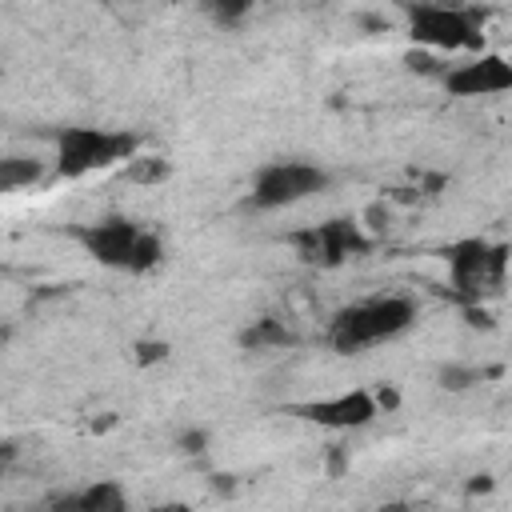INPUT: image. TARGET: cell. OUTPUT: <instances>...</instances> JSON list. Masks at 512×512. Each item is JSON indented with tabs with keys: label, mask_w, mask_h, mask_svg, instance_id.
<instances>
[{
	"label": "cell",
	"mask_w": 512,
	"mask_h": 512,
	"mask_svg": "<svg viewBox=\"0 0 512 512\" xmlns=\"http://www.w3.org/2000/svg\"><path fill=\"white\" fill-rule=\"evenodd\" d=\"M416 324V300L408 296H372L360 304H348L328 324V344L344 356L364 352L368 344L396 340Z\"/></svg>",
	"instance_id": "obj_1"
},
{
	"label": "cell",
	"mask_w": 512,
	"mask_h": 512,
	"mask_svg": "<svg viewBox=\"0 0 512 512\" xmlns=\"http://www.w3.org/2000/svg\"><path fill=\"white\" fill-rule=\"evenodd\" d=\"M400 8L408 12V36L420 48L432 52H480L484 48V12L476 8H440V4H424V0H400Z\"/></svg>",
	"instance_id": "obj_2"
},
{
	"label": "cell",
	"mask_w": 512,
	"mask_h": 512,
	"mask_svg": "<svg viewBox=\"0 0 512 512\" xmlns=\"http://www.w3.org/2000/svg\"><path fill=\"white\" fill-rule=\"evenodd\" d=\"M448 276H452V296L460 304H480L484 296L504 288V268H508V244H488L480 236L456 240L444 248Z\"/></svg>",
	"instance_id": "obj_3"
},
{
	"label": "cell",
	"mask_w": 512,
	"mask_h": 512,
	"mask_svg": "<svg viewBox=\"0 0 512 512\" xmlns=\"http://www.w3.org/2000/svg\"><path fill=\"white\" fill-rule=\"evenodd\" d=\"M140 148V136L132 132H108V128H60L56 132V176L76 180L96 168H112L128 160Z\"/></svg>",
	"instance_id": "obj_4"
},
{
	"label": "cell",
	"mask_w": 512,
	"mask_h": 512,
	"mask_svg": "<svg viewBox=\"0 0 512 512\" xmlns=\"http://www.w3.org/2000/svg\"><path fill=\"white\" fill-rule=\"evenodd\" d=\"M332 184V176L320 168V164H308V160H276V164H264L252 180V192H248V204L260 208V212H276V208H292L316 192H324Z\"/></svg>",
	"instance_id": "obj_5"
},
{
	"label": "cell",
	"mask_w": 512,
	"mask_h": 512,
	"mask_svg": "<svg viewBox=\"0 0 512 512\" xmlns=\"http://www.w3.org/2000/svg\"><path fill=\"white\" fill-rule=\"evenodd\" d=\"M288 244L296 248V256L312 268H340L344 260L352 256H364L372 248V236H364L360 220L352 216H336V220H324V224H312V228H300L288 236Z\"/></svg>",
	"instance_id": "obj_6"
},
{
	"label": "cell",
	"mask_w": 512,
	"mask_h": 512,
	"mask_svg": "<svg viewBox=\"0 0 512 512\" xmlns=\"http://www.w3.org/2000/svg\"><path fill=\"white\" fill-rule=\"evenodd\" d=\"M68 236H72V240H76V244H80L96 264L128 272L132 244H136V236H140V224H136V220H128V216H120V212H112V216L92 220V224H72V228H68Z\"/></svg>",
	"instance_id": "obj_7"
},
{
	"label": "cell",
	"mask_w": 512,
	"mask_h": 512,
	"mask_svg": "<svg viewBox=\"0 0 512 512\" xmlns=\"http://www.w3.org/2000/svg\"><path fill=\"white\" fill-rule=\"evenodd\" d=\"M292 416L308 420V424H320V428H364L372 424L380 412H376V400L368 388H352V392H340V396H328V400H308V404H292L288 408Z\"/></svg>",
	"instance_id": "obj_8"
},
{
	"label": "cell",
	"mask_w": 512,
	"mask_h": 512,
	"mask_svg": "<svg viewBox=\"0 0 512 512\" xmlns=\"http://www.w3.org/2000/svg\"><path fill=\"white\" fill-rule=\"evenodd\" d=\"M440 84L452 96H496V92L512 88V64L500 52H488V56H476L460 68H444Z\"/></svg>",
	"instance_id": "obj_9"
},
{
	"label": "cell",
	"mask_w": 512,
	"mask_h": 512,
	"mask_svg": "<svg viewBox=\"0 0 512 512\" xmlns=\"http://www.w3.org/2000/svg\"><path fill=\"white\" fill-rule=\"evenodd\" d=\"M48 508H76V512H124L128 508V496L116 480H96L80 492H56L44 500Z\"/></svg>",
	"instance_id": "obj_10"
},
{
	"label": "cell",
	"mask_w": 512,
	"mask_h": 512,
	"mask_svg": "<svg viewBox=\"0 0 512 512\" xmlns=\"http://www.w3.org/2000/svg\"><path fill=\"white\" fill-rule=\"evenodd\" d=\"M236 340H240L244 352H272V348H292V344H296V332H292L280 316H260V320H252Z\"/></svg>",
	"instance_id": "obj_11"
},
{
	"label": "cell",
	"mask_w": 512,
	"mask_h": 512,
	"mask_svg": "<svg viewBox=\"0 0 512 512\" xmlns=\"http://www.w3.org/2000/svg\"><path fill=\"white\" fill-rule=\"evenodd\" d=\"M48 176L44 160L36 156H0V192H16V188H32Z\"/></svg>",
	"instance_id": "obj_12"
},
{
	"label": "cell",
	"mask_w": 512,
	"mask_h": 512,
	"mask_svg": "<svg viewBox=\"0 0 512 512\" xmlns=\"http://www.w3.org/2000/svg\"><path fill=\"white\" fill-rule=\"evenodd\" d=\"M172 176V160L168 156H156V152H148V156H128L124 160V180L128 184H144V188H152V184H164Z\"/></svg>",
	"instance_id": "obj_13"
},
{
	"label": "cell",
	"mask_w": 512,
	"mask_h": 512,
	"mask_svg": "<svg viewBox=\"0 0 512 512\" xmlns=\"http://www.w3.org/2000/svg\"><path fill=\"white\" fill-rule=\"evenodd\" d=\"M488 376H500V368H476V364H444L436 372V384L444 392H468L472 384L488 380Z\"/></svg>",
	"instance_id": "obj_14"
},
{
	"label": "cell",
	"mask_w": 512,
	"mask_h": 512,
	"mask_svg": "<svg viewBox=\"0 0 512 512\" xmlns=\"http://www.w3.org/2000/svg\"><path fill=\"white\" fill-rule=\"evenodd\" d=\"M160 260H164V240H160L156 232L140 228V236H136V244H132V260H128V272H132V276H144V272L160 268Z\"/></svg>",
	"instance_id": "obj_15"
},
{
	"label": "cell",
	"mask_w": 512,
	"mask_h": 512,
	"mask_svg": "<svg viewBox=\"0 0 512 512\" xmlns=\"http://www.w3.org/2000/svg\"><path fill=\"white\" fill-rule=\"evenodd\" d=\"M252 4H256V0H208V12L216 16V24L236 28V24L252 12Z\"/></svg>",
	"instance_id": "obj_16"
},
{
	"label": "cell",
	"mask_w": 512,
	"mask_h": 512,
	"mask_svg": "<svg viewBox=\"0 0 512 512\" xmlns=\"http://www.w3.org/2000/svg\"><path fill=\"white\" fill-rule=\"evenodd\" d=\"M132 356H136V364H140V368H152V364L168 360V340L144 336V340H136V344H132Z\"/></svg>",
	"instance_id": "obj_17"
},
{
	"label": "cell",
	"mask_w": 512,
	"mask_h": 512,
	"mask_svg": "<svg viewBox=\"0 0 512 512\" xmlns=\"http://www.w3.org/2000/svg\"><path fill=\"white\" fill-rule=\"evenodd\" d=\"M404 68H408V72H420V76H440V72H444L440 60L432 56V48H420V44L404 52Z\"/></svg>",
	"instance_id": "obj_18"
},
{
	"label": "cell",
	"mask_w": 512,
	"mask_h": 512,
	"mask_svg": "<svg viewBox=\"0 0 512 512\" xmlns=\"http://www.w3.org/2000/svg\"><path fill=\"white\" fill-rule=\"evenodd\" d=\"M176 448L188 452V456H200V452L208 448V432H204V428H184V432L176 436Z\"/></svg>",
	"instance_id": "obj_19"
},
{
	"label": "cell",
	"mask_w": 512,
	"mask_h": 512,
	"mask_svg": "<svg viewBox=\"0 0 512 512\" xmlns=\"http://www.w3.org/2000/svg\"><path fill=\"white\" fill-rule=\"evenodd\" d=\"M364 220H368V228L380 236V232H388L392 212H388V204H384V200H376V204H368V208H364Z\"/></svg>",
	"instance_id": "obj_20"
},
{
	"label": "cell",
	"mask_w": 512,
	"mask_h": 512,
	"mask_svg": "<svg viewBox=\"0 0 512 512\" xmlns=\"http://www.w3.org/2000/svg\"><path fill=\"white\" fill-rule=\"evenodd\" d=\"M372 400H376V412H392V408H400V392H396V384H380V388L372 392Z\"/></svg>",
	"instance_id": "obj_21"
},
{
	"label": "cell",
	"mask_w": 512,
	"mask_h": 512,
	"mask_svg": "<svg viewBox=\"0 0 512 512\" xmlns=\"http://www.w3.org/2000/svg\"><path fill=\"white\" fill-rule=\"evenodd\" d=\"M16 456H20V444H16V440H0V476L12 472Z\"/></svg>",
	"instance_id": "obj_22"
},
{
	"label": "cell",
	"mask_w": 512,
	"mask_h": 512,
	"mask_svg": "<svg viewBox=\"0 0 512 512\" xmlns=\"http://www.w3.org/2000/svg\"><path fill=\"white\" fill-rule=\"evenodd\" d=\"M344 444H332V452H328V468H332V476H340L344 472Z\"/></svg>",
	"instance_id": "obj_23"
},
{
	"label": "cell",
	"mask_w": 512,
	"mask_h": 512,
	"mask_svg": "<svg viewBox=\"0 0 512 512\" xmlns=\"http://www.w3.org/2000/svg\"><path fill=\"white\" fill-rule=\"evenodd\" d=\"M364 28H372V32H388V20L384 16H356Z\"/></svg>",
	"instance_id": "obj_24"
},
{
	"label": "cell",
	"mask_w": 512,
	"mask_h": 512,
	"mask_svg": "<svg viewBox=\"0 0 512 512\" xmlns=\"http://www.w3.org/2000/svg\"><path fill=\"white\" fill-rule=\"evenodd\" d=\"M212 488L216 492H232V476H212Z\"/></svg>",
	"instance_id": "obj_25"
},
{
	"label": "cell",
	"mask_w": 512,
	"mask_h": 512,
	"mask_svg": "<svg viewBox=\"0 0 512 512\" xmlns=\"http://www.w3.org/2000/svg\"><path fill=\"white\" fill-rule=\"evenodd\" d=\"M424 4H440V8H464L468 0H424Z\"/></svg>",
	"instance_id": "obj_26"
},
{
	"label": "cell",
	"mask_w": 512,
	"mask_h": 512,
	"mask_svg": "<svg viewBox=\"0 0 512 512\" xmlns=\"http://www.w3.org/2000/svg\"><path fill=\"white\" fill-rule=\"evenodd\" d=\"M4 340H8V328H4V324H0V344H4Z\"/></svg>",
	"instance_id": "obj_27"
},
{
	"label": "cell",
	"mask_w": 512,
	"mask_h": 512,
	"mask_svg": "<svg viewBox=\"0 0 512 512\" xmlns=\"http://www.w3.org/2000/svg\"><path fill=\"white\" fill-rule=\"evenodd\" d=\"M196 4H204V8H208V0H196Z\"/></svg>",
	"instance_id": "obj_28"
}]
</instances>
